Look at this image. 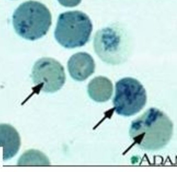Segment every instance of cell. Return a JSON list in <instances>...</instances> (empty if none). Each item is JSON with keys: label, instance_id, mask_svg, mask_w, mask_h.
<instances>
[{"label": "cell", "instance_id": "6", "mask_svg": "<svg viewBox=\"0 0 177 172\" xmlns=\"http://www.w3.org/2000/svg\"><path fill=\"white\" fill-rule=\"evenodd\" d=\"M31 77L36 88L46 93L59 90L66 79L64 66L51 58H42L36 61L32 68Z\"/></svg>", "mask_w": 177, "mask_h": 172}, {"label": "cell", "instance_id": "8", "mask_svg": "<svg viewBox=\"0 0 177 172\" xmlns=\"http://www.w3.org/2000/svg\"><path fill=\"white\" fill-rule=\"evenodd\" d=\"M21 146L19 134L15 128L8 124H0V147H3V160L15 156Z\"/></svg>", "mask_w": 177, "mask_h": 172}, {"label": "cell", "instance_id": "7", "mask_svg": "<svg viewBox=\"0 0 177 172\" xmlns=\"http://www.w3.org/2000/svg\"><path fill=\"white\" fill-rule=\"evenodd\" d=\"M68 69L71 77L82 82L92 75L95 70L93 58L86 52H79L72 55L68 62Z\"/></svg>", "mask_w": 177, "mask_h": 172}, {"label": "cell", "instance_id": "5", "mask_svg": "<svg viewBox=\"0 0 177 172\" xmlns=\"http://www.w3.org/2000/svg\"><path fill=\"white\" fill-rule=\"evenodd\" d=\"M147 101L146 90L137 79L125 77L116 82L113 104L119 115L130 117L136 115L145 106Z\"/></svg>", "mask_w": 177, "mask_h": 172}, {"label": "cell", "instance_id": "3", "mask_svg": "<svg viewBox=\"0 0 177 172\" xmlns=\"http://www.w3.org/2000/svg\"><path fill=\"white\" fill-rule=\"evenodd\" d=\"M92 31L93 24L89 16L80 11H72L59 15L54 35L63 47L74 48L84 46Z\"/></svg>", "mask_w": 177, "mask_h": 172}, {"label": "cell", "instance_id": "1", "mask_svg": "<svg viewBox=\"0 0 177 172\" xmlns=\"http://www.w3.org/2000/svg\"><path fill=\"white\" fill-rule=\"evenodd\" d=\"M173 131V125L168 116L159 109L151 107L132 122L129 133L141 149L155 152L168 144Z\"/></svg>", "mask_w": 177, "mask_h": 172}, {"label": "cell", "instance_id": "10", "mask_svg": "<svg viewBox=\"0 0 177 172\" xmlns=\"http://www.w3.org/2000/svg\"><path fill=\"white\" fill-rule=\"evenodd\" d=\"M61 4L64 6L73 7L79 4L81 0H58Z\"/></svg>", "mask_w": 177, "mask_h": 172}, {"label": "cell", "instance_id": "4", "mask_svg": "<svg viewBox=\"0 0 177 172\" xmlns=\"http://www.w3.org/2000/svg\"><path fill=\"white\" fill-rule=\"evenodd\" d=\"M93 48L105 62L112 65L123 63L130 54V39L126 30L117 25L99 30L94 37Z\"/></svg>", "mask_w": 177, "mask_h": 172}, {"label": "cell", "instance_id": "9", "mask_svg": "<svg viewBox=\"0 0 177 172\" xmlns=\"http://www.w3.org/2000/svg\"><path fill=\"white\" fill-rule=\"evenodd\" d=\"M113 91L111 81L105 76H97L92 79L87 86V92L91 100L96 102H107Z\"/></svg>", "mask_w": 177, "mask_h": 172}, {"label": "cell", "instance_id": "2", "mask_svg": "<svg viewBox=\"0 0 177 172\" xmlns=\"http://www.w3.org/2000/svg\"><path fill=\"white\" fill-rule=\"evenodd\" d=\"M13 23L19 36L34 41L47 33L52 25V15L45 5L29 0L22 3L15 9Z\"/></svg>", "mask_w": 177, "mask_h": 172}]
</instances>
